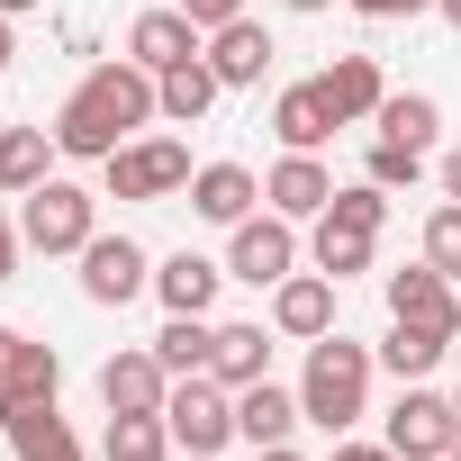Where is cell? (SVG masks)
Instances as JSON below:
<instances>
[{
  "label": "cell",
  "mask_w": 461,
  "mask_h": 461,
  "mask_svg": "<svg viewBox=\"0 0 461 461\" xmlns=\"http://www.w3.org/2000/svg\"><path fill=\"white\" fill-rule=\"evenodd\" d=\"M208 353H217V326H208V317H163V335H154V362H163L172 380L208 371Z\"/></svg>",
  "instance_id": "83f0119b"
},
{
  "label": "cell",
  "mask_w": 461,
  "mask_h": 461,
  "mask_svg": "<svg viewBox=\"0 0 461 461\" xmlns=\"http://www.w3.org/2000/svg\"><path fill=\"white\" fill-rule=\"evenodd\" d=\"M163 118V100H154V73L136 64V55H118V64H91L73 91H64V109H55V145L64 154H82V163H109L136 127H154Z\"/></svg>",
  "instance_id": "6da1fadb"
},
{
  "label": "cell",
  "mask_w": 461,
  "mask_h": 461,
  "mask_svg": "<svg viewBox=\"0 0 461 461\" xmlns=\"http://www.w3.org/2000/svg\"><path fill=\"white\" fill-rule=\"evenodd\" d=\"M398 461H443L461 452V398L425 389V380H398V407H389V434H380Z\"/></svg>",
  "instance_id": "5b68a950"
},
{
  "label": "cell",
  "mask_w": 461,
  "mask_h": 461,
  "mask_svg": "<svg viewBox=\"0 0 461 461\" xmlns=\"http://www.w3.org/2000/svg\"><path fill=\"white\" fill-rule=\"evenodd\" d=\"M443 461H461V452H443Z\"/></svg>",
  "instance_id": "bcb514c9"
},
{
  "label": "cell",
  "mask_w": 461,
  "mask_h": 461,
  "mask_svg": "<svg viewBox=\"0 0 461 461\" xmlns=\"http://www.w3.org/2000/svg\"><path fill=\"white\" fill-rule=\"evenodd\" d=\"M73 263H82V299H91V308H127V299L154 290V254H145L136 236H91Z\"/></svg>",
  "instance_id": "ba28073f"
},
{
  "label": "cell",
  "mask_w": 461,
  "mask_h": 461,
  "mask_svg": "<svg viewBox=\"0 0 461 461\" xmlns=\"http://www.w3.org/2000/svg\"><path fill=\"white\" fill-rule=\"evenodd\" d=\"M181 10H190L199 37H208V28H226V19H245V0H181Z\"/></svg>",
  "instance_id": "d6a6232c"
},
{
  "label": "cell",
  "mask_w": 461,
  "mask_h": 461,
  "mask_svg": "<svg viewBox=\"0 0 461 461\" xmlns=\"http://www.w3.org/2000/svg\"><path fill=\"white\" fill-rule=\"evenodd\" d=\"M0 434H10V452H19V461H91V452H82V434L55 416V398H37V407H0Z\"/></svg>",
  "instance_id": "2e32d148"
},
{
  "label": "cell",
  "mask_w": 461,
  "mask_h": 461,
  "mask_svg": "<svg viewBox=\"0 0 461 461\" xmlns=\"http://www.w3.org/2000/svg\"><path fill=\"white\" fill-rule=\"evenodd\" d=\"M28 10H46V0H0V19H28Z\"/></svg>",
  "instance_id": "ab89813d"
},
{
  "label": "cell",
  "mask_w": 461,
  "mask_h": 461,
  "mask_svg": "<svg viewBox=\"0 0 461 461\" xmlns=\"http://www.w3.org/2000/svg\"><path fill=\"white\" fill-rule=\"evenodd\" d=\"M217 73H208V46L190 55V64H172V73H154V100H163V127H199L208 109H217Z\"/></svg>",
  "instance_id": "7402d4cb"
},
{
  "label": "cell",
  "mask_w": 461,
  "mask_h": 461,
  "mask_svg": "<svg viewBox=\"0 0 461 461\" xmlns=\"http://www.w3.org/2000/svg\"><path fill=\"white\" fill-rule=\"evenodd\" d=\"M217 290H226V263H208V254H190V245L154 263V299H163V317H208Z\"/></svg>",
  "instance_id": "4fadbf2b"
},
{
  "label": "cell",
  "mask_w": 461,
  "mask_h": 461,
  "mask_svg": "<svg viewBox=\"0 0 461 461\" xmlns=\"http://www.w3.org/2000/svg\"><path fill=\"white\" fill-rule=\"evenodd\" d=\"M317 91L335 100V118H344V127L380 118V100H389V82H380V55H335V64L317 73Z\"/></svg>",
  "instance_id": "d6986e66"
},
{
  "label": "cell",
  "mask_w": 461,
  "mask_h": 461,
  "mask_svg": "<svg viewBox=\"0 0 461 461\" xmlns=\"http://www.w3.org/2000/svg\"><path fill=\"white\" fill-rule=\"evenodd\" d=\"M335 190H344V181H335L317 154H281V163L263 172V208H281L290 226H317V217L335 208Z\"/></svg>",
  "instance_id": "8fae6325"
},
{
  "label": "cell",
  "mask_w": 461,
  "mask_h": 461,
  "mask_svg": "<svg viewBox=\"0 0 461 461\" xmlns=\"http://www.w3.org/2000/svg\"><path fill=\"white\" fill-rule=\"evenodd\" d=\"M254 461H308V452H299V443H263Z\"/></svg>",
  "instance_id": "f35d334b"
},
{
  "label": "cell",
  "mask_w": 461,
  "mask_h": 461,
  "mask_svg": "<svg viewBox=\"0 0 461 461\" xmlns=\"http://www.w3.org/2000/svg\"><path fill=\"white\" fill-rule=\"evenodd\" d=\"M308 416H299V389H281V380H254V389H236V434L263 452V443H290Z\"/></svg>",
  "instance_id": "ffe728a7"
},
{
  "label": "cell",
  "mask_w": 461,
  "mask_h": 461,
  "mask_svg": "<svg viewBox=\"0 0 461 461\" xmlns=\"http://www.w3.org/2000/svg\"><path fill=\"white\" fill-rule=\"evenodd\" d=\"M443 362H452V335L389 317V335H380V371H398V380H425V371H443Z\"/></svg>",
  "instance_id": "4316f807"
},
{
  "label": "cell",
  "mask_w": 461,
  "mask_h": 461,
  "mask_svg": "<svg viewBox=\"0 0 461 461\" xmlns=\"http://www.w3.org/2000/svg\"><path fill=\"white\" fill-rule=\"evenodd\" d=\"M10 28H19V19H0V73H10V64H19V37H10Z\"/></svg>",
  "instance_id": "74e56055"
},
{
  "label": "cell",
  "mask_w": 461,
  "mask_h": 461,
  "mask_svg": "<svg viewBox=\"0 0 461 461\" xmlns=\"http://www.w3.org/2000/svg\"><path fill=\"white\" fill-rule=\"evenodd\" d=\"M163 398H172V371L154 362V344H127V353L100 362V407L109 416H163Z\"/></svg>",
  "instance_id": "30bf717a"
},
{
  "label": "cell",
  "mask_w": 461,
  "mask_h": 461,
  "mask_svg": "<svg viewBox=\"0 0 461 461\" xmlns=\"http://www.w3.org/2000/svg\"><path fill=\"white\" fill-rule=\"evenodd\" d=\"M55 127H0V199H28L37 181H55Z\"/></svg>",
  "instance_id": "44dd1931"
},
{
  "label": "cell",
  "mask_w": 461,
  "mask_h": 461,
  "mask_svg": "<svg viewBox=\"0 0 461 461\" xmlns=\"http://www.w3.org/2000/svg\"><path fill=\"white\" fill-rule=\"evenodd\" d=\"M371 371H380L371 344L317 335V344H308V371H299V416L326 425V434H353V425L371 416Z\"/></svg>",
  "instance_id": "7a4b0ae2"
},
{
  "label": "cell",
  "mask_w": 461,
  "mask_h": 461,
  "mask_svg": "<svg viewBox=\"0 0 461 461\" xmlns=\"http://www.w3.org/2000/svg\"><path fill=\"white\" fill-rule=\"evenodd\" d=\"M181 199H190V217H208V226H245L254 199H263V181H254L245 163H199Z\"/></svg>",
  "instance_id": "9a60e30c"
},
{
  "label": "cell",
  "mask_w": 461,
  "mask_h": 461,
  "mask_svg": "<svg viewBox=\"0 0 461 461\" xmlns=\"http://www.w3.org/2000/svg\"><path fill=\"white\" fill-rule=\"evenodd\" d=\"M380 299H389V317H407V326L461 335V281H452V272H434V263H407V272H389V281H380Z\"/></svg>",
  "instance_id": "9c48e42d"
},
{
  "label": "cell",
  "mask_w": 461,
  "mask_h": 461,
  "mask_svg": "<svg viewBox=\"0 0 461 461\" xmlns=\"http://www.w3.org/2000/svg\"><path fill=\"white\" fill-rule=\"evenodd\" d=\"M425 263L461 281V199H434V217H425Z\"/></svg>",
  "instance_id": "4dcf8cb0"
},
{
  "label": "cell",
  "mask_w": 461,
  "mask_h": 461,
  "mask_svg": "<svg viewBox=\"0 0 461 461\" xmlns=\"http://www.w3.org/2000/svg\"><path fill=\"white\" fill-rule=\"evenodd\" d=\"M190 145L181 136H127L109 163H100V181H109V199H136V208H154V199H181L190 190Z\"/></svg>",
  "instance_id": "277c9868"
},
{
  "label": "cell",
  "mask_w": 461,
  "mask_h": 461,
  "mask_svg": "<svg viewBox=\"0 0 461 461\" xmlns=\"http://www.w3.org/2000/svg\"><path fill=\"white\" fill-rule=\"evenodd\" d=\"M335 290H344V281H326V272H290V281L272 290V335H290V344L335 335Z\"/></svg>",
  "instance_id": "7c38bea8"
},
{
  "label": "cell",
  "mask_w": 461,
  "mask_h": 461,
  "mask_svg": "<svg viewBox=\"0 0 461 461\" xmlns=\"http://www.w3.org/2000/svg\"><path fill=\"white\" fill-rule=\"evenodd\" d=\"M172 452L181 443L163 416H109V434H100V461H172Z\"/></svg>",
  "instance_id": "f1b7e54d"
},
{
  "label": "cell",
  "mask_w": 461,
  "mask_h": 461,
  "mask_svg": "<svg viewBox=\"0 0 461 461\" xmlns=\"http://www.w3.org/2000/svg\"><path fill=\"white\" fill-rule=\"evenodd\" d=\"M434 10H443V28H461V0H434Z\"/></svg>",
  "instance_id": "7bdbcfd3"
},
{
  "label": "cell",
  "mask_w": 461,
  "mask_h": 461,
  "mask_svg": "<svg viewBox=\"0 0 461 461\" xmlns=\"http://www.w3.org/2000/svg\"><path fill=\"white\" fill-rule=\"evenodd\" d=\"M335 100L317 91V82H290L281 100H272V136H281V154H317V145H335Z\"/></svg>",
  "instance_id": "ac0fdd59"
},
{
  "label": "cell",
  "mask_w": 461,
  "mask_h": 461,
  "mask_svg": "<svg viewBox=\"0 0 461 461\" xmlns=\"http://www.w3.org/2000/svg\"><path fill=\"white\" fill-rule=\"evenodd\" d=\"M272 37H263V19H226V28H208V73L226 82V91H254L263 73H272Z\"/></svg>",
  "instance_id": "5bb4252c"
},
{
  "label": "cell",
  "mask_w": 461,
  "mask_h": 461,
  "mask_svg": "<svg viewBox=\"0 0 461 461\" xmlns=\"http://www.w3.org/2000/svg\"><path fill=\"white\" fill-rule=\"evenodd\" d=\"M452 371H461V335H452Z\"/></svg>",
  "instance_id": "f6af8a7d"
},
{
  "label": "cell",
  "mask_w": 461,
  "mask_h": 461,
  "mask_svg": "<svg viewBox=\"0 0 461 461\" xmlns=\"http://www.w3.org/2000/svg\"><path fill=\"white\" fill-rule=\"evenodd\" d=\"M326 461H398V452H389V443H344V434H335V452H326Z\"/></svg>",
  "instance_id": "e575fe53"
},
{
  "label": "cell",
  "mask_w": 461,
  "mask_h": 461,
  "mask_svg": "<svg viewBox=\"0 0 461 461\" xmlns=\"http://www.w3.org/2000/svg\"><path fill=\"white\" fill-rule=\"evenodd\" d=\"M55 389H64V353L37 344V335H19L10 371H0V407H37V398H55Z\"/></svg>",
  "instance_id": "cb8c5ba5"
},
{
  "label": "cell",
  "mask_w": 461,
  "mask_h": 461,
  "mask_svg": "<svg viewBox=\"0 0 461 461\" xmlns=\"http://www.w3.org/2000/svg\"><path fill=\"white\" fill-rule=\"evenodd\" d=\"M371 127H380L389 145H416V154H434V136H443V100H434V91H389Z\"/></svg>",
  "instance_id": "484cf974"
},
{
  "label": "cell",
  "mask_w": 461,
  "mask_h": 461,
  "mask_svg": "<svg viewBox=\"0 0 461 461\" xmlns=\"http://www.w3.org/2000/svg\"><path fill=\"white\" fill-rule=\"evenodd\" d=\"M19 236H28V254H82L91 236H100V190H82V181H37L28 199H19Z\"/></svg>",
  "instance_id": "3957f363"
},
{
  "label": "cell",
  "mask_w": 461,
  "mask_h": 461,
  "mask_svg": "<svg viewBox=\"0 0 461 461\" xmlns=\"http://www.w3.org/2000/svg\"><path fill=\"white\" fill-rule=\"evenodd\" d=\"M208 37H199V19L181 10V0H172V10H145L136 28H127V55L145 64V73H172V64H190Z\"/></svg>",
  "instance_id": "e0dca14e"
},
{
  "label": "cell",
  "mask_w": 461,
  "mask_h": 461,
  "mask_svg": "<svg viewBox=\"0 0 461 461\" xmlns=\"http://www.w3.org/2000/svg\"><path fill=\"white\" fill-rule=\"evenodd\" d=\"M10 353H19V326H0V371H10Z\"/></svg>",
  "instance_id": "60d3db41"
},
{
  "label": "cell",
  "mask_w": 461,
  "mask_h": 461,
  "mask_svg": "<svg viewBox=\"0 0 461 461\" xmlns=\"http://www.w3.org/2000/svg\"><path fill=\"white\" fill-rule=\"evenodd\" d=\"M362 181H380V190H416V181H425V154H416V145H389V136H371V163H362Z\"/></svg>",
  "instance_id": "f546056e"
},
{
  "label": "cell",
  "mask_w": 461,
  "mask_h": 461,
  "mask_svg": "<svg viewBox=\"0 0 461 461\" xmlns=\"http://www.w3.org/2000/svg\"><path fill=\"white\" fill-rule=\"evenodd\" d=\"M299 272V226L281 208H254L245 226H226V281H245V290H281Z\"/></svg>",
  "instance_id": "8992f818"
},
{
  "label": "cell",
  "mask_w": 461,
  "mask_h": 461,
  "mask_svg": "<svg viewBox=\"0 0 461 461\" xmlns=\"http://www.w3.org/2000/svg\"><path fill=\"white\" fill-rule=\"evenodd\" d=\"M434 181H443V199H461V145H452V154L434 163Z\"/></svg>",
  "instance_id": "8d00e7d4"
},
{
  "label": "cell",
  "mask_w": 461,
  "mask_h": 461,
  "mask_svg": "<svg viewBox=\"0 0 461 461\" xmlns=\"http://www.w3.org/2000/svg\"><path fill=\"white\" fill-rule=\"evenodd\" d=\"M326 217H344V226H371V236H380V226H389V190H380V181H344Z\"/></svg>",
  "instance_id": "1f68e13d"
},
{
  "label": "cell",
  "mask_w": 461,
  "mask_h": 461,
  "mask_svg": "<svg viewBox=\"0 0 461 461\" xmlns=\"http://www.w3.org/2000/svg\"><path fill=\"white\" fill-rule=\"evenodd\" d=\"M163 425H172L181 452H226V443H236V389H226L217 371H190V380H172Z\"/></svg>",
  "instance_id": "52a82bcc"
},
{
  "label": "cell",
  "mask_w": 461,
  "mask_h": 461,
  "mask_svg": "<svg viewBox=\"0 0 461 461\" xmlns=\"http://www.w3.org/2000/svg\"><path fill=\"white\" fill-rule=\"evenodd\" d=\"M371 254H380V236H371V226H344V217H317V236H308V263H317L326 281L371 272Z\"/></svg>",
  "instance_id": "d4e9b609"
},
{
  "label": "cell",
  "mask_w": 461,
  "mask_h": 461,
  "mask_svg": "<svg viewBox=\"0 0 461 461\" xmlns=\"http://www.w3.org/2000/svg\"><path fill=\"white\" fill-rule=\"evenodd\" d=\"M172 461H217V452H172Z\"/></svg>",
  "instance_id": "ee69618b"
},
{
  "label": "cell",
  "mask_w": 461,
  "mask_h": 461,
  "mask_svg": "<svg viewBox=\"0 0 461 461\" xmlns=\"http://www.w3.org/2000/svg\"><path fill=\"white\" fill-rule=\"evenodd\" d=\"M353 10H362L371 28H389V19H416V10H434V0H353Z\"/></svg>",
  "instance_id": "836d02e7"
},
{
  "label": "cell",
  "mask_w": 461,
  "mask_h": 461,
  "mask_svg": "<svg viewBox=\"0 0 461 461\" xmlns=\"http://www.w3.org/2000/svg\"><path fill=\"white\" fill-rule=\"evenodd\" d=\"M281 10H299V19H317V10H326V0H281Z\"/></svg>",
  "instance_id": "b9f144b4"
},
{
  "label": "cell",
  "mask_w": 461,
  "mask_h": 461,
  "mask_svg": "<svg viewBox=\"0 0 461 461\" xmlns=\"http://www.w3.org/2000/svg\"><path fill=\"white\" fill-rule=\"evenodd\" d=\"M19 245H28V236H19L10 217H0V281H19Z\"/></svg>",
  "instance_id": "d590c367"
},
{
  "label": "cell",
  "mask_w": 461,
  "mask_h": 461,
  "mask_svg": "<svg viewBox=\"0 0 461 461\" xmlns=\"http://www.w3.org/2000/svg\"><path fill=\"white\" fill-rule=\"evenodd\" d=\"M208 371H217L226 389H254V380H272V335H263L254 317L217 326V353H208Z\"/></svg>",
  "instance_id": "603a6c76"
}]
</instances>
